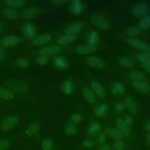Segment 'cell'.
Masks as SVG:
<instances>
[{"mask_svg":"<svg viewBox=\"0 0 150 150\" xmlns=\"http://www.w3.org/2000/svg\"><path fill=\"white\" fill-rule=\"evenodd\" d=\"M3 23H2V22L1 21H0V30H2V29H3Z\"/></svg>","mask_w":150,"mask_h":150,"instance_id":"56","label":"cell"},{"mask_svg":"<svg viewBox=\"0 0 150 150\" xmlns=\"http://www.w3.org/2000/svg\"><path fill=\"white\" fill-rule=\"evenodd\" d=\"M23 31L26 35L30 38H33L36 35L35 27L31 23H28L24 26Z\"/></svg>","mask_w":150,"mask_h":150,"instance_id":"20","label":"cell"},{"mask_svg":"<svg viewBox=\"0 0 150 150\" xmlns=\"http://www.w3.org/2000/svg\"><path fill=\"white\" fill-rule=\"evenodd\" d=\"M71 120L76 123H78L81 121V117L80 114H73L71 115Z\"/></svg>","mask_w":150,"mask_h":150,"instance_id":"40","label":"cell"},{"mask_svg":"<svg viewBox=\"0 0 150 150\" xmlns=\"http://www.w3.org/2000/svg\"><path fill=\"white\" fill-rule=\"evenodd\" d=\"M47 62V58L46 56L41 55L38 59V62L40 65H45L46 64Z\"/></svg>","mask_w":150,"mask_h":150,"instance_id":"41","label":"cell"},{"mask_svg":"<svg viewBox=\"0 0 150 150\" xmlns=\"http://www.w3.org/2000/svg\"><path fill=\"white\" fill-rule=\"evenodd\" d=\"M20 42V38L16 36H9L5 38L2 43L5 46H12L18 44Z\"/></svg>","mask_w":150,"mask_h":150,"instance_id":"12","label":"cell"},{"mask_svg":"<svg viewBox=\"0 0 150 150\" xmlns=\"http://www.w3.org/2000/svg\"><path fill=\"white\" fill-rule=\"evenodd\" d=\"M39 9L36 7H29L26 8L22 13L23 16L25 19L31 18L39 13Z\"/></svg>","mask_w":150,"mask_h":150,"instance_id":"18","label":"cell"},{"mask_svg":"<svg viewBox=\"0 0 150 150\" xmlns=\"http://www.w3.org/2000/svg\"><path fill=\"white\" fill-rule=\"evenodd\" d=\"M10 146V142L8 139L0 140V150H6Z\"/></svg>","mask_w":150,"mask_h":150,"instance_id":"39","label":"cell"},{"mask_svg":"<svg viewBox=\"0 0 150 150\" xmlns=\"http://www.w3.org/2000/svg\"><path fill=\"white\" fill-rule=\"evenodd\" d=\"M119 63L125 67H132L134 66V62L129 58L128 57H121L118 60Z\"/></svg>","mask_w":150,"mask_h":150,"instance_id":"31","label":"cell"},{"mask_svg":"<svg viewBox=\"0 0 150 150\" xmlns=\"http://www.w3.org/2000/svg\"><path fill=\"white\" fill-rule=\"evenodd\" d=\"M91 23L96 28L106 30L110 28V25L105 18L100 14H95L90 17Z\"/></svg>","mask_w":150,"mask_h":150,"instance_id":"1","label":"cell"},{"mask_svg":"<svg viewBox=\"0 0 150 150\" xmlns=\"http://www.w3.org/2000/svg\"><path fill=\"white\" fill-rule=\"evenodd\" d=\"M145 52H150V45L149 44H147L146 45V47L145 48Z\"/></svg>","mask_w":150,"mask_h":150,"instance_id":"55","label":"cell"},{"mask_svg":"<svg viewBox=\"0 0 150 150\" xmlns=\"http://www.w3.org/2000/svg\"><path fill=\"white\" fill-rule=\"evenodd\" d=\"M115 124L117 127V129L122 135L127 136L129 134V129L128 126L125 124L123 119L121 118H117L115 120Z\"/></svg>","mask_w":150,"mask_h":150,"instance_id":"5","label":"cell"},{"mask_svg":"<svg viewBox=\"0 0 150 150\" xmlns=\"http://www.w3.org/2000/svg\"><path fill=\"white\" fill-rule=\"evenodd\" d=\"M105 135L104 134H101L99 136H98V142L100 144H103L105 143Z\"/></svg>","mask_w":150,"mask_h":150,"instance_id":"44","label":"cell"},{"mask_svg":"<svg viewBox=\"0 0 150 150\" xmlns=\"http://www.w3.org/2000/svg\"><path fill=\"white\" fill-rule=\"evenodd\" d=\"M98 150H111V147L108 144H104L99 148Z\"/></svg>","mask_w":150,"mask_h":150,"instance_id":"48","label":"cell"},{"mask_svg":"<svg viewBox=\"0 0 150 150\" xmlns=\"http://www.w3.org/2000/svg\"><path fill=\"white\" fill-rule=\"evenodd\" d=\"M124 105L127 108L129 111L131 113L135 114L137 111V106L135 101L131 97H127L124 100Z\"/></svg>","mask_w":150,"mask_h":150,"instance_id":"16","label":"cell"},{"mask_svg":"<svg viewBox=\"0 0 150 150\" xmlns=\"http://www.w3.org/2000/svg\"><path fill=\"white\" fill-rule=\"evenodd\" d=\"M115 109L118 111H121L124 109V104L121 103H118L115 105Z\"/></svg>","mask_w":150,"mask_h":150,"instance_id":"46","label":"cell"},{"mask_svg":"<svg viewBox=\"0 0 150 150\" xmlns=\"http://www.w3.org/2000/svg\"><path fill=\"white\" fill-rule=\"evenodd\" d=\"M107 110H108V107L107 104H103L96 108L95 114L98 117H101V116H103L107 112Z\"/></svg>","mask_w":150,"mask_h":150,"instance_id":"29","label":"cell"},{"mask_svg":"<svg viewBox=\"0 0 150 150\" xmlns=\"http://www.w3.org/2000/svg\"><path fill=\"white\" fill-rule=\"evenodd\" d=\"M39 129V125L36 122H33L28 127V128L26 129V134L29 136L33 135L38 132Z\"/></svg>","mask_w":150,"mask_h":150,"instance_id":"26","label":"cell"},{"mask_svg":"<svg viewBox=\"0 0 150 150\" xmlns=\"http://www.w3.org/2000/svg\"><path fill=\"white\" fill-rule=\"evenodd\" d=\"M76 50L77 53L80 54H86L94 52L96 50H97V47L94 45L89 44L87 45L79 46V47H77Z\"/></svg>","mask_w":150,"mask_h":150,"instance_id":"11","label":"cell"},{"mask_svg":"<svg viewBox=\"0 0 150 150\" xmlns=\"http://www.w3.org/2000/svg\"><path fill=\"white\" fill-rule=\"evenodd\" d=\"M70 9L74 13H79L81 11V5L79 1H74L70 6Z\"/></svg>","mask_w":150,"mask_h":150,"instance_id":"32","label":"cell"},{"mask_svg":"<svg viewBox=\"0 0 150 150\" xmlns=\"http://www.w3.org/2000/svg\"><path fill=\"white\" fill-rule=\"evenodd\" d=\"M65 2L64 0H53L50 1V3L53 5H63Z\"/></svg>","mask_w":150,"mask_h":150,"instance_id":"45","label":"cell"},{"mask_svg":"<svg viewBox=\"0 0 150 150\" xmlns=\"http://www.w3.org/2000/svg\"><path fill=\"white\" fill-rule=\"evenodd\" d=\"M125 143L121 139L115 140L113 144V147L115 150H123L125 148Z\"/></svg>","mask_w":150,"mask_h":150,"instance_id":"34","label":"cell"},{"mask_svg":"<svg viewBox=\"0 0 150 150\" xmlns=\"http://www.w3.org/2000/svg\"><path fill=\"white\" fill-rule=\"evenodd\" d=\"M77 36L76 35L66 34L59 38L57 40V42L59 45H66L74 42Z\"/></svg>","mask_w":150,"mask_h":150,"instance_id":"13","label":"cell"},{"mask_svg":"<svg viewBox=\"0 0 150 150\" xmlns=\"http://www.w3.org/2000/svg\"><path fill=\"white\" fill-rule=\"evenodd\" d=\"M83 95L86 100L90 103H93L96 101V97L93 91L87 87H84L83 90Z\"/></svg>","mask_w":150,"mask_h":150,"instance_id":"22","label":"cell"},{"mask_svg":"<svg viewBox=\"0 0 150 150\" xmlns=\"http://www.w3.org/2000/svg\"><path fill=\"white\" fill-rule=\"evenodd\" d=\"M50 36L47 34L41 35L35 38L33 41V44L36 46H40L47 43L50 40Z\"/></svg>","mask_w":150,"mask_h":150,"instance_id":"17","label":"cell"},{"mask_svg":"<svg viewBox=\"0 0 150 150\" xmlns=\"http://www.w3.org/2000/svg\"><path fill=\"white\" fill-rule=\"evenodd\" d=\"M0 97L3 99L9 100L13 98V94L4 87H0Z\"/></svg>","mask_w":150,"mask_h":150,"instance_id":"25","label":"cell"},{"mask_svg":"<svg viewBox=\"0 0 150 150\" xmlns=\"http://www.w3.org/2000/svg\"><path fill=\"white\" fill-rule=\"evenodd\" d=\"M4 3L8 6L18 7L23 5L25 4V1L23 0H6Z\"/></svg>","mask_w":150,"mask_h":150,"instance_id":"27","label":"cell"},{"mask_svg":"<svg viewBox=\"0 0 150 150\" xmlns=\"http://www.w3.org/2000/svg\"><path fill=\"white\" fill-rule=\"evenodd\" d=\"M83 28V23L80 22H77L69 25L66 29L65 32L66 34L76 35Z\"/></svg>","mask_w":150,"mask_h":150,"instance_id":"9","label":"cell"},{"mask_svg":"<svg viewBox=\"0 0 150 150\" xmlns=\"http://www.w3.org/2000/svg\"><path fill=\"white\" fill-rule=\"evenodd\" d=\"M18 118L16 116H11L8 117L3 121L1 124V128L3 130H9L14 127L18 122Z\"/></svg>","mask_w":150,"mask_h":150,"instance_id":"3","label":"cell"},{"mask_svg":"<svg viewBox=\"0 0 150 150\" xmlns=\"http://www.w3.org/2000/svg\"><path fill=\"white\" fill-rule=\"evenodd\" d=\"M63 89L67 94H70L72 90V84L69 80L66 81L63 85Z\"/></svg>","mask_w":150,"mask_h":150,"instance_id":"35","label":"cell"},{"mask_svg":"<svg viewBox=\"0 0 150 150\" xmlns=\"http://www.w3.org/2000/svg\"><path fill=\"white\" fill-rule=\"evenodd\" d=\"M141 32V30L139 27L132 26L129 27L127 30L126 33L128 35L131 36H135L139 35Z\"/></svg>","mask_w":150,"mask_h":150,"instance_id":"28","label":"cell"},{"mask_svg":"<svg viewBox=\"0 0 150 150\" xmlns=\"http://www.w3.org/2000/svg\"><path fill=\"white\" fill-rule=\"evenodd\" d=\"M91 87L94 93L99 97H103L104 96L105 92L101 84L96 81H93L91 83Z\"/></svg>","mask_w":150,"mask_h":150,"instance_id":"19","label":"cell"},{"mask_svg":"<svg viewBox=\"0 0 150 150\" xmlns=\"http://www.w3.org/2000/svg\"><path fill=\"white\" fill-rule=\"evenodd\" d=\"M142 67H143V69H144L147 72H148L150 74V66H147V65H145V64H142Z\"/></svg>","mask_w":150,"mask_h":150,"instance_id":"52","label":"cell"},{"mask_svg":"<svg viewBox=\"0 0 150 150\" xmlns=\"http://www.w3.org/2000/svg\"><path fill=\"white\" fill-rule=\"evenodd\" d=\"M2 13L4 16L9 19H15L18 16V12L12 8H6L4 9Z\"/></svg>","mask_w":150,"mask_h":150,"instance_id":"24","label":"cell"},{"mask_svg":"<svg viewBox=\"0 0 150 150\" xmlns=\"http://www.w3.org/2000/svg\"><path fill=\"white\" fill-rule=\"evenodd\" d=\"M139 28L141 30H146L150 28V15H146L139 22Z\"/></svg>","mask_w":150,"mask_h":150,"instance_id":"23","label":"cell"},{"mask_svg":"<svg viewBox=\"0 0 150 150\" xmlns=\"http://www.w3.org/2000/svg\"><path fill=\"white\" fill-rule=\"evenodd\" d=\"M5 57V51L0 45V62L4 59Z\"/></svg>","mask_w":150,"mask_h":150,"instance_id":"49","label":"cell"},{"mask_svg":"<svg viewBox=\"0 0 150 150\" xmlns=\"http://www.w3.org/2000/svg\"><path fill=\"white\" fill-rule=\"evenodd\" d=\"M5 86L9 89L18 93H25L28 90V87L24 82L18 80H8L5 82Z\"/></svg>","mask_w":150,"mask_h":150,"instance_id":"2","label":"cell"},{"mask_svg":"<svg viewBox=\"0 0 150 150\" xmlns=\"http://www.w3.org/2000/svg\"><path fill=\"white\" fill-rule=\"evenodd\" d=\"M43 150H51L53 147V143L50 139H45L42 144Z\"/></svg>","mask_w":150,"mask_h":150,"instance_id":"38","label":"cell"},{"mask_svg":"<svg viewBox=\"0 0 150 150\" xmlns=\"http://www.w3.org/2000/svg\"><path fill=\"white\" fill-rule=\"evenodd\" d=\"M60 50V48L59 46L57 45H50L47 47L42 48L40 51V53L43 56H47L50 54H54L59 53Z\"/></svg>","mask_w":150,"mask_h":150,"instance_id":"6","label":"cell"},{"mask_svg":"<svg viewBox=\"0 0 150 150\" xmlns=\"http://www.w3.org/2000/svg\"><path fill=\"white\" fill-rule=\"evenodd\" d=\"M77 132L76 128L73 125H68L65 128V133L68 135H74Z\"/></svg>","mask_w":150,"mask_h":150,"instance_id":"37","label":"cell"},{"mask_svg":"<svg viewBox=\"0 0 150 150\" xmlns=\"http://www.w3.org/2000/svg\"><path fill=\"white\" fill-rule=\"evenodd\" d=\"M124 120L125 124H126L128 126L131 125L132 124V118H131L130 116H127V117H125Z\"/></svg>","mask_w":150,"mask_h":150,"instance_id":"47","label":"cell"},{"mask_svg":"<svg viewBox=\"0 0 150 150\" xmlns=\"http://www.w3.org/2000/svg\"><path fill=\"white\" fill-rule=\"evenodd\" d=\"M148 11V6L146 3H140L138 4L135 8L133 9L132 13L134 16L135 17H141L142 16H145L146 12Z\"/></svg>","mask_w":150,"mask_h":150,"instance_id":"4","label":"cell"},{"mask_svg":"<svg viewBox=\"0 0 150 150\" xmlns=\"http://www.w3.org/2000/svg\"><path fill=\"white\" fill-rule=\"evenodd\" d=\"M56 64L59 67H63L65 66V61L62 58H57L55 60Z\"/></svg>","mask_w":150,"mask_h":150,"instance_id":"42","label":"cell"},{"mask_svg":"<svg viewBox=\"0 0 150 150\" xmlns=\"http://www.w3.org/2000/svg\"><path fill=\"white\" fill-rule=\"evenodd\" d=\"M87 63L90 66L95 68H101L104 66V62L100 58L96 57H90L87 59Z\"/></svg>","mask_w":150,"mask_h":150,"instance_id":"14","label":"cell"},{"mask_svg":"<svg viewBox=\"0 0 150 150\" xmlns=\"http://www.w3.org/2000/svg\"><path fill=\"white\" fill-rule=\"evenodd\" d=\"M129 76L133 81H144L145 79V74L139 71L132 70L129 73Z\"/></svg>","mask_w":150,"mask_h":150,"instance_id":"21","label":"cell"},{"mask_svg":"<svg viewBox=\"0 0 150 150\" xmlns=\"http://www.w3.org/2000/svg\"><path fill=\"white\" fill-rule=\"evenodd\" d=\"M101 131V125L98 121H92L88 128V132L93 135L95 136L98 135Z\"/></svg>","mask_w":150,"mask_h":150,"instance_id":"15","label":"cell"},{"mask_svg":"<svg viewBox=\"0 0 150 150\" xmlns=\"http://www.w3.org/2000/svg\"><path fill=\"white\" fill-rule=\"evenodd\" d=\"M137 59L141 62L142 63V64L147 65L150 66V60L146 57L143 53H139L137 55Z\"/></svg>","mask_w":150,"mask_h":150,"instance_id":"33","label":"cell"},{"mask_svg":"<svg viewBox=\"0 0 150 150\" xmlns=\"http://www.w3.org/2000/svg\"><path fill=\"white\" fill-rule=\"evenodd\" d=\"M124 91V87L123 85L121 83H117L114 84L112 88V93L114 95H118L121 94Z\"/></svg>","mask_w":150,"mask_h":150,"instance_id":"30","label":"cell"},{"mask_svg":"<svg viewBox=\"0 0 150 150\" xmlns=\"http://www.w3.org/2000/svg\"><path fill=\"white\" fill-rule=\"evenodd\" d=\"M94 33H92L91 36L90 38V42L91 43V45H93V42L97 39V33H95L96 32H94Z\"/></svg>","mask_w":150,"mask_h":150,"instance_id":"50","label":"cell"},{"mask_svg":"<svg viewBox=\"0 0 150 150\" xmlns=\"http://www.w3.org/2000/svg\"><path fill=\"white\" fill-rule=\"evenodd\" d=\"M127 42L132 46L137 48V49H140V50H145V48L146 47V43H144V42L138 39H136V38H129L127 39Z\"/></svg>","mask_w":150,"mask_h":150,"instance_id":"10","label":"cell"},{"mask_svg":"<svg viewBox=\"0 0 150 150\" xmlns=\"http://www.w3.org/2000/svg\"><path fill=\"white\" fill-rule=\"evenodd\" d=\"M143 54H144L146 57H147L150 60V52H144L143 53Z\"/></svg>","mask_w":150,"mask_h":150,"instance_id":"54","label":"cell"},{"mask_svg":"<svg viewBox=\"0 0 150 150\" xmlns=\"http://www.w3.org/2000/svg\"><path fill=\"white\" fill-rule=\"evenodd\" d=\"M104 134L114 140L121 139L122 137V135L120 132V131L114 128H105L104 129Z\"/></svg>","mask_w":150,"mask_h":150,"instance_id":"7","label":"cell"},{"mask_svg":"<svg viewBox=\"0 0 150 150\" xmlns=\"http://www.w3.org/2000/svg\"><path fill=\"white\" fill-rule=\"evenodd\" d=\"M146 142L148 145H150V132L146 135Z\"/></svg>","mask_w":150,"mask_h":150,"instance_id":"53","label":"cell"},{"mask_svg":"<svg viewBox=\"0 0 150 150\" xmlns=\"http://www.w3.org/2000/svg\"><path fill=\"white\" fill-rule=\"evenodd\" d=\"M132 86L135 89L142 93H148L150 90L149 86L144 81H133Z\"/></svg>","mask_w":150,"mask_h":150,"instance_id":"8","label":"cell"},{"mask_svg":"<svg viewBox=\"0 0 150 150\" xmlns=\"http://www.w3.org/2000/svg\"><path fill=\"white\" fill-rule=\"evenodd\" d=\"M83 146L86 148H91L93 146V144L91 141L89 140H85L83 141L82 144Z\"/></svg>","mask_w":150,"mask_h":150,"instance_id":"43","label":"cell"},{"mask_svg":"<svg viewBox=\"0 0 150 150\" xmlns=\"http://www.w3.org/2000/svg\"><path fill=\"white\" fill-rule=\"evenodd\" d=\"M16 64L18 67H21V68H26L28 67L29 66V62L27 59H19L16 61Z\"/></svg>","mask_w":150,"mask_h":150,"instance_id":"36","label":"cell"},{"mask_svg":"<svg viewBox=\"0 0 150 150\" xmlns=\"http://www.w3.org/2000/svg\"><path fill=\"white\" fill-rule=\"evenodd\" d=\"M145 128L148 131H150V120H148L145 122Z\"/></svg>","mask_w":150,"mask_h":150,"instance_id":"51","label":"cell"}]
</instances>
